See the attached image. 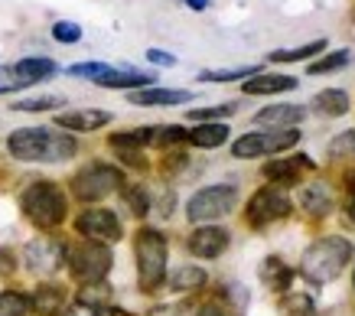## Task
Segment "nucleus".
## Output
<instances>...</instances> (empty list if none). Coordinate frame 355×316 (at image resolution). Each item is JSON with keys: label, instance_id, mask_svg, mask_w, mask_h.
Here are the masks:
<instances>
[{"label": "nucleus", "instance_id": "f257e3e1", "mask_svg": "<svg viewBox=\"0 0 355 316\" xmlns=\"http://www.w3.org/2000/svg\"><path fill=\"white\" fill-rule=\"evenodd\" d=\"M7 150L17 160H26V164H59V160H69L76 153V141L53 134L49 128H20V131L10 134Z\"/></svg>", "mask_w": 355, "mask_h": 316}, {"label": "nucleus", "instance_id": "f03ea898", "mask_svg": "<svg viewBox=\"0 0 355 316\" xmlns=\"http://www.w3.org/2000/svg\"><path fill=\"white\" fill-rule=\"evenodd\" d=\"M352 241L339 238V235H329V238L313 241L310 248L303 251L300 258V274L310 277L313 283H326L336 281L339 274L345 271V264L352 261Z\"/></svg>", "mask_w": 355, "mask_h": 316}, {"label": "nucleus", "instance_id": "7ed1b4c3", "mask_svg": "<svg viewBox=\"0 0 355 316\" xmlns=\"http://www.w3.org/2000/svg\"><path fill=\"white\" fill-rule=\"evenodd\" d=\"M20 206H23V212L30 216V222H36L40 229H55V225L65 218L69 202H65L59 186L43 179V183H33V186L23 189Z\"/></svg>", "mask_w": 355, "mask_h": 316}, {"label": "nucleus", "instance_id": "20e7f679", "mask_svg": "<svg viewBox=\"0 0 355 316\" xmlns=\"http://www.w3.org/2000/svg\"><path fill=\"white\" fill-rule=\"evenodd\" d=\"M134 251H137L140 290L153 294V290L166 281V238H163L157 229H140Z\"/></svg>", "mask_w": 355, "mask_h": 316}, {"label": "nucleus", "instance_id": "39448f33", "mask_svg": "<svg viewBox=\"0 0 355 316\" xmlns=\"http://www.w3.org/2000/svg\"><path fill=\"white\" fill-rule=\"evenodd\" d=\"M69 76L88 78L101 88H137V85H153L150 72H137V69H124V66H108V62H78L69 69Z\"/></svg>", "mask_w": 355, "mask_h": 316}, {"label": "nucleus", "instance_id": "423d86ee", "mask_svg": "<svg viewBox=\"0 0 355 316\" xmlns=\"http://www.w3.org/2000/svg\"><path fill=\"white\" fill-rule=\"evenodd\" d=\"M238 202V189L235 186H205L199 189L189 202H186V218L189 222H216V218L228 216Z\"/></svg>", "mask_w": 355, "mask_h": 316}, {"label": "nucleus", "instance_id": "0eeeda50", "mask_svg": "<svg viewBox=\"0 0 355 316\" xmlns=\"http://www.w3.org/2000/svg\"><path fill=\"white\" fill-rule=\"evenodd\" d=\"M69 267L76 274V281L82 283H98L105 281V274L111 271V248L101 241H82L72 251H65Z\"/></svg>", "mask_w": 355, "mask_h": 316}, {"label": "nucleus", "instance_id": "6e6552de", "mask_svg": "<svg viewBox=\"0 0 355 316\" xmlns=\"http://www.w3.org/2000/svg\"><path fill=\"white\" fill-rule=\"evenodd\" d=\"M121 183H124V179H121V170H114V166H108V164H92L72 176V189H76V196L82 199V202H98V199L111 196Z\"/></svg>", "mask_w": 355, "mask_h": 316}, {"label": "nucleus", "instance_id": "1a4fd4ad", "mask_svg": "<svg viewBox=\"0 0 355 316\" xmlns=\"http://www.w3.org/2000/svg\"><path fill=\"white\" fill-rule=\"evenodd\" d=\"M300 141V134L293 131H268V134H261V131H251L245 134V137H238L235 143H232V153L235 157H241V160H251V157H268V153H280V150H287V147H293V143Z\"/></svg>", "mask_w": 355, "mask_h": 316}, {"label": "nucleus", "instance_id": "9d476101", "mask_svg": "<svg viewBox=\"0 0 355 316\" xmlns=\"http://www.w3.org/2000/svg\"><path fill=\"white\" fill-rule=\"evenodd\" d=\"M291 199L284 189L277 186H268V189H258L251 202H248V222L251 225H268V222H277V218H287L291 216Z\"/></svg>", "mask_w": 355, "mask_h": 316}, {"label": "nucleus", "instance_id": "9b49d317", "mask_svg": "<svg viewBox=\"0 0 355 316\" xmlns=\"http://www.w3.org/2000/svg\"><path fill=\"white\" fill-rule=\"evenodd\" d=\"M76 229L88 241H101V245H111V241H118L124 235L121 218L114 212H108V209H88V212H82L76 218Z\"/></svg>", "mask_w": 355, "mask_h": 316}, {"label": "nucleus", "instance_id": "f8f14e48", "mask_svg": "<svg viewBox=\"0 0 355 316\" xmlns=\"http://www.w3.org/2000/svg\"><path fill=\"white\" fill-rule=\"evenodd\" d=\"M23 258H26V267L36 274H55L65 264V245L53 238H36L23 248Z\"/></svg>", "mask_w": 355, "mask_h": 316}, {"label": "nucleus", "instance_id": "ddd939ff", "mask_svg": "<svg viewBox=\"0 0 355 316\" xmlns=\"http://www.w3.org/2000/svg\"><path fill=\"white\" fill-rule=\"evenodd\" d=\"M228 248V231L216 229V225H205V229H196L189 235V251L196 258H218L222 251Z\"/></svg>", "mask_w": 355, "mask_h": 316}, {"label": "nucleus", "instance_id": "4468645a", "mask_svg": "<svg viewBox=\"0 0 355 316\" xmlns=\"http://www.w3.org/2000/svg\"><path fill=\"white\" fill-rule=\"evenodd\" d=\"M303 114H306V108H300V105H270V108H261L258 114H254V124H261V128H284V131H291V128H297L303 121Z\"/></svg>", "mask_w": 355, "mask_h": 316}, {"label": "nucleus", "instance_id": "2eb2a0df", "mask_svg": "<svg viewBox=\"0 0 355 316\" xmlns=\"http://www.w3.org/2000/svg\"><path fill=\"white\" fill-rule=\"evenodd\" d=\"M108 121H111V111H101V108H82V111H62V114H55V124L69 128V131H98Z\"/></svg>", "mask_w": 355, "mask_h": 316}, {"label": "nucleus", "instance_id": "dca6fc26", "mask_svg": "<svg viewBox=\"0 0 355 316\" xmlns=\"http://www.w3.org/2000/svg\"><path fill=\"white\" fill-rule=\"evenodd\" d=\"M13 72H17V78H20L23 88H26V85H36V82L53 78L55 72H59V66H55L53 59H46V55H26V59H20V62L13 66Z\"/></svg>", "mask_w": 355, "mask_h": 316}, {"label": "nucleus", "instance_id": "f3484780", "mask_svg": "<svg viewBox=\"0 0 355 316\" xmlns=\"http://www.w3.org/2000/svg\"><path fill=\"white\" fill-rule=\"evenodd\" d=\"M193 98V91L183 88H140L130 91V105H186Z\"/></svg>", "mask_w": 355, "mask_h": 316}, {"label": "nucleus", "instance_id": "a211bd4d", "mask_svg": "<svg viewBox=\"0 0 355 316\" xmlns=\"http://www.w3.org/2000/svg\"><path fill=\"white\" fill-rule=\"evenodd\" d=\"M245 95H277V91H293L297 78L293 76H251L245 78Z\"/></svg>", "mask_w": 355, "mask_h": 316}, {"label": "nucleus", "instance_id": "6ab92c4d", "mask_svg": "<svg viewBox=\"0 0 355 316\" xmlns=\"http://www.w3.org/2000/svg\"><path fill=\"white\" fill-rule=\"evenodd\" d=\"M300 206L310 212V216H329L333 212V193H329V186L323 183H310V186H303V193H300Z\"/></svg>", "mask_w": 355, "mask_h": 316}, {"label": "nucleus", "instance_id": "aec40b11", "mask_svg": "<svg viewBox=\"0 0 355 316\" xmlns=\"http://www.w3.org/2000/svg\"><path fill=\"white\" fill-rule=\"evenodd\" d=\"M310 108L316 114H323V118H343L345 111H349V95H345L343 88H326V91H320L310 101Z\"/></svg>", "mask_w": 355, "mask_h": 316}, {"label": "nucleus", "instance_id": "412c9836", "mask_svg": "<svg viewBox=\"0 0 355 316\" xmlns=\"http://www.w3.org/2000/svg\"><path fill=\"white\" fill-rule=\"evenodd\" d=\"M313 160L310 157H293V160H277V164H268L264 166V176L274 179V183H297L300 179V170H310Z\"/></svg>", "mask_w": 355, "mask_h": 316}, {"label": "nucleus", "instance_id": "4be33fe9", "mask_svg": "<svg viewBox=\"0 0 355 316\" xmlns=\"http://www.w3.org/2000/svg\"><path fill=\"white\" fill-rule=\"evenodd\" d=\"M228 137H232L228 128L225 124H218V121H212V124H196L193 131L186 134V141L193 143V147H202V150H209V147H222Z\"/></svg>", "mask_w": 355, "mask_h": 316}, {"label": "nucleus", "instance_id": "5701e85b", "mask_svg": "<svg viewBox=\"0 0 355 316\" xmlns=\"http://www.w3.org/2000/svg\"><path fill=\"white\" fill-rule=\"evenodd\" d=\"M291 277H293V271L280 258H264L261 261V281L268 283V287H274V290H287Z\"/></svg>", "mask_w": 355, "mask_h": 316}, {"label": "nucleus", "instance_id": "b1692460", "mask_svg": "<svg viewBox=\"0 0 355 316\" xmlns=\"http://www.w3.org/2000/svg\"><path fill=\"white\" fill-rule=\"evenodd\" d=\"M30 306L43 316H55L62 310V290H59V287H40V290L33 294Z\"/></svg>", "mask_w": 355, "mask_h": 316}, {"label": "nucleus", "instance_id": "393cba45", "mask_svg": "<svg viewBox=\"0 0 355 316\" xmlns=\"http://www.w3.org/2000/svg\"><path fill=\"white\" fill-rule=\"evenodd\" d=\"M326 49V40H313L306 46H297V49H274L268 55L270 62H300V59H310V55H320Z\"/></svg>", "mask_w": 355, "mask_h": 316}, {"label": "nucleus", "instance_id": "a878e982", "mask_svg": "<svg viewBox=\"0 0 355 316\" xmlns=\"http://www.w3.org/2000/svg\"><path fill=\"white\" fill-rule=\"evenodd\" d=\"M349 59H352V53H349V49H336V53H329L326 59L313 62L306 72H310V76H329V72H339V69L349 66Z\"/></svg>", "mask_w": 355, "mask_h": 316}, {"label": "nucleus", "instance_id": "bb28decb", "mask_svg": "<svg viewBox=\"0 0 355 316\" xmlns=\"http://www.w3.org/2000/svg\"><path fill=\"white\" fill-rule=\"evenodd\" d=\"M173 290H196V287H202L205 283V271L202 267H193V264H186V267H180V271L170 277Z\"/></svg>", "mask_w": 355, "mask_h": 316}, {"label": "nucleus", "instance_id": "cd10ccee", "mask_svg": "<svg viewBox=\"0 0 355 316\" xmlns=\"http://www.w3.org/2000/svg\"><path fill=\"white\" fill-rule=\"evenodd\" d=\"M30 310V297L20 290H3L0 294V316H26Z\"/></svg>", "mask_w": 355, "mask_h": 316}, {"label": "nucleus", "instance_id": "c85d7f7f", "mask_svg": "<svg viewBox=\"0 0 355 316\" xmlns=\"http://www.w3.org/2000/svg\"><path fill=\"white\" fill-rule=\"evenodd\" d=\"M53 108H62V98H59V95H36V98L13 101L10 111H23V114H33V111H53Z\"/></svg>", "mask_w": 355, "mask_h": 316}, {"label": "nucleus", "instance_id": "c756f323", "mask_svg": "<svg viewBox=\"0 0 355 316\" xmlns=\"http://www.w3.org/2000/svg\"><path fill=\"white\" fill-rule=\"evenodd\" d=\"M280 310H284V316H316V306L306 294H284Z\"/></svg>", "mask_w": 355, "mask_h": 316}, {"label": "nucleus", "instance_id": "7c9ffc66", "mask_svg": "<svg viewBox=\"0 0 355 316\" xmlns=\"http://www.w3.org/2000/svg\"><path fill=\"white\" fill-rule=\"evenodd\" d=\"M258 76V66H238V69H216V72H202V82H238V78Z\"/></svg>", "mask_w": 355, "mask_h": 316}, {"label": "nucleus", "instance_id": "2f4dec72", "mask_svg": "<svg viewBox=\"0 0 355 316\" xmlns=\"http://www.w3.org/2000/svg\"><path fill=\"white\" fill-rule=\"evenodd\" d=\"M329 157H336V160L355 157V131H343L339 137H333L329 141Z\"/></svg>", "mask_w": 355, "mask_h": 316}, {"label": "nucleus", "instance_id": "473e14b6", "mask_svg": "<svg viewBox=\"0 0 355 316\" xmlns=\"http://www.w3.org/2000/svg\"><path fill=\"white\" fill-rule=\"evenodd\" d=\"M53 36L59 43H78V40H82V26H78V23H69V20H59L53 26Z\"/></svg>", "mask_w": 355, "mask_h": 316}, {"label": "nucleus", "instance_id": "72a5a7b5", "mask_svg": "<svg viewBox=\"0 0 355 316\" xmlns=\"http://www.w3.org/2000/svg\"><path fill=\"white\" fill-rule=\"evenodd\" d=\"M235 114V105H216V108H202V111H189V118L193 121H212L216 118H232Z\"/></svg>", "mask_w": 355, "mask_h": 316}, {"label": "nucleus", "instance_id": "f704fd0d", "mask_svg": "<svg viewBox=\"0 0 355 316\" xmlns=\"http://www.w3.org/2000/svg\"><path fill=\"white\" fill-rule=\"evenodd\" d=\"M124 199H128V206L134 209V216H147V193H144L140 186L124 189Z\"/></svg>", "mask_w": 355, "mask_h": 316}, {"label": "nucleus", "instance_id": "c9c22d12", "mask_svg": "<svg viewBox=\"0 0 355 316\" xmlns=\"http://www.w3.org/2000/svg\"><path fill=\"white\" fill-rule=\"evenodd\" d=\"M153 141L157 143H180V141H186V131L183 128H176V124H170V128H157Z\"/></svg>", "mask_w": 355, "mask_h": 316}, {"label": "nucleus", "instance_id": "e433bc0d", "mask_svg": "<svg viewBox=\"0 0 355 316\" xmlns=\"http://www.w3.org/2000/svg\"><path fill=\"white\" fill-rule=\"evenodd\" d=\"M13 88H23V82L17 78L13 66H0V95H3V91H13Z\"/></svg>", "mask_w": 355, "mask_h": 316}, {"label": "nucleus", "instance_id": "4c0bfd02", "mask_svg": "<svg viewBox=\"0 0 355 316\" xmlns=\"http://www.w3.org/2000/svg\"><path fill=\"white\" fill-rule=\"evenodd\" d=\"M62 316H101V310H98V306H92V304H82V300H78V304L69 306Z\"/></svg>", "mask_w": 355, "mask_h": 316}, {"label": "nucleus", "instance_id": "58836bf2", "mask_svg": "<svg viewBox=\"0 0 355 316\" xmlns=\"http://www.w3.org/2000/svg\"><path fill=\"white\" fill-rule=\"evenodd\" d=\"M147 59H150V62H157V66H176V55L163 53V49H150V53H147Z\"/></svg>", "mask_w": 355, "mask_h": 316}, {"label": "nucleus", "instance_id": "ea45409f", "mask_svg": "<svg viewBox=\"0 0 355 316\" xmlns=\"http://www.w3.org/2000/svg\"><path fill=\"white\" fill-rule=\"evenodd\" d=\"M13 271V254L7 248H0V274H10Z\"/></svg>", "mask_w": 355, "mask_h": 316}, {"label": "nucleus", "instance_id": "a19ab883", "mask_svg": "<svg viewBox=\"0 0 355 316\" xmlns=\"http://www.w3.org/2000/svg\"><path fill=\"white\" fill-rule=\"evenodd\" d=\"M345 212H349V222L355 225V186L349 189V199H345Z\"/></svg>", "mask_w": 355, "mask_h": 316}, {"label": "nucleus", "instance_id": "79ce46f5", "mask_svg": "<svg viewBox=\"0 0 355 316\" xmlns=\"http://www.w3.org/2000/svg\"><path fill=\"white\" fill-rule=\"evenodd\" d=\"M196 316H222V310H218L216 304H205V306H199V310H196Z\"/></svg>", "mask_w": 355, "mask_h": 316}, {"label": "nucleus", "instance_id": "37998d69", "mask_svg": "<svg viewBox=\"0 0 355 316\" xmlns=\"http://www.w3.org/2000/svg\"><path fill=\"white\" fill-rule=\"evenodd\" d=\"M228 294H232L235 306H245V290H241V287H235V283H232V287H228Z\"/></svg>", "mask_w": 355, "mask_h": 316}, {"label": "nucleus", "instance_id": "c03bdc74", "mask_svg": "<svg viewBox=\"0 0 355 316\" xmlns=\"http://www.w3.org/2000/svg\"><path fill=\"white\" fill-rule=\"evenodd\" d=\"M186 3H189L193 10H205V7H209V0H186Z\"/></svg>", "mask_w": 355, "mask_h": 316}, {"label": "nucleus", "instance_id": "a18cd8bd", "mask_svg": "<svg viewBox=\"0 0 355 316\" xmlns=\"http://www.w3.org/2000/svg\"><path fill=\"white\" fill-rule=\"evenodd\" d=\"M352 281H355V274H352Z\"/></svg>", "mask_w": 355, "mask_h": 316}]
</instances>
